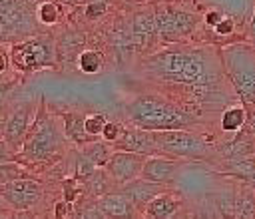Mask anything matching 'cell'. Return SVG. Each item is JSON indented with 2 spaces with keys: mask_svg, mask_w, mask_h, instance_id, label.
<instances>
[{
  "mask_svg": "<svg viewBox=\"0 0 255 219\" xmlns=\"http://www.w3.org/2000/svg\"><path fill=\"white\" fill-rule=\"evenodd\" d=\"M76 64L84 74H98L104 70V54L98 50H82Z\"/></svg>",
  "mask_w": 255,
  "mask_h": 219,
  "instance_id": "obj_22",
  "label": "cell"
},
{
  "mask_svg": "<svg viewBox=\"0 0 255 219\" xmlns=\"http://www.w3.org/2000/svg\"><path fill=\"white\" fill-rule=\"evenodd\" d=\"M28 125H30V108L22 106V108L14 110L4 127V141L10 147L24 145L26 135H28Z\"/></svg>",
  "mask_w": 255,
  "mask_h": 219,
  "instance_id": "obj_13",
  "label": "cell"
},
{
  "mask_svg": "<svg viewBox=\"0 0 255 219\" xmlns=\"http://www.w3.org/2000/svg\"><path fill=\"white\" fill-rule=\"evenodd\" d=\"M4 161H12V149L6 141H0V163Z\"/></svg>",
  "mask_w": 255,
  "mask_h": 219,
  "instance_id": "obj_36",
  "label": "cell"
},
{
  "mask_svg": "<svg viewBox=\"0 0 255 219\" xmlns=\"http://www.w3.org/2000/svg\"><path fill=\"white\" fill-rule=\"evenodd\" d=\"M58 60L56 48L46 38H30L26 42H20L10 52V62L16 70L28 74L52 68Z\"/></svg>",
  "mask_w": 255,
  "mask_h": 219,
  "instance_id": "obj_6",
  "label": "cell"
},
{
  "mask_svg": "<svg viewBox=\"0 0 255 219\" xmlns=\"http://www.w3.org/2000/svg\"><path fill=\"white\" fill-rule=\"evenodd\" d=\"M161 183H153V181H147V179H133V181H129V183H126L124 187H122V191L131 199V203L139 209V211H143L145 209V205L153 199V197H157L159 193H161Z\"/></svg>",
  "mask_w": 255,
  "mask_h": 219,
  "instance_id": "obj_15",
  "label": "cell"
},
{
  "mask_svg": "<svg viewBox=\"0 0 255 219\" xmlns=\"http://www.w3.org/2000/svg\"><path fill=\"white\" fill-rule=\"evenodd\" d=\"M106 8H108V4L104 2V0H94V2H90L88 6H86V16L90 18V20H96V18H100V16H104L106 14Z\"/></svg>",
  "mask_w": 255,
  "mask_h": 219,
  "instance_id": "obj_35",
  "label": "cell"
},
{
  "mask_svg": "<svg viewBox=\"0 0 255 219\" xmlns=\"http://www.w3.org/2000/svg\"><path fill=\"white\" fill-rule=\"evenodd\" d=\"M219 211L215 207V201H203L195 207L191 219H219Z\"/></svg>",
  "mask_w": 255,
  "mask_h": 219,
  "instance_id": "obj_29",
  "label": "cell"
},
{
  "mask_svg": "<svg viewBox=\"0 0 255 219\" xmlns=\"http://www.w3.org/2000/svg\"><path fill=\"white\" fill-rule=\"evenodd\" d=\"M227 171L233 175V177H239V179H245V181H251L255 183V159L251 157H233L227 161Z\"/></svg>",
  "mask_w": 255,
  "mask_h": 219,
  "instance_id": "obj_20",
  "label": "cell"
},
{
  "mask_svg": "<svg viewBox=\"0 0 255 219\" xmlns=\"http://www.w3.org/2000/svg\"><path fill=\"white\" fill-rule=\"evenodd\" d=\"M213 201H215V207L221 219H235V201H237L235 189H221Z\"/></svg>",
  "mask_w": 255,
  "mask_h": 219,
  "instance_id": "obj_24",
  "label": "cell"
},
{
  "mask_svg": "<svg viewBox=\"0 0 255 219\" xmlns=\"http://www.w3.org/2000/svg\"><path fill=\"white\" fill-rule=\"evenodd\" d=\"M253 185H255V183H253Z\"/></svg>",
  "mask_w": 255,
  "mask_h": 219,
  "instance_id": "obj_43",
  "label": "cell"
},
{
  "mask_svg": "<svg viewBox=\"0 0 255 219\" xmlns=\"http://www.w3.org/2000/svg\"><path fill=\"white\" fill-rule=\"evenodd\" d=\"M6 68H8V54L0 50V72H6Z\"/></svg>",
  "mask_w": 255,
  "mask_h": 219,
  "instance_id": "obj_37",
  "label": "cell"
},
{
  "mask_svg": "<svg viewBox=\"0 0 255 219\" xmlns=\"http://www.w3.org/2000/svg\"><path fill=\"white\" fill-rule=\"evenodd\" d=\"M235 24H237V20L233 18V16H225L215 28H213V32L217 34V36H231L233 34V30H235Z\"/></svg>",
  "mask_w": 255,
  "mask_h": 219,
  "instance_id": "obj_33",
  "label": "cell"
},
{
  "mask_svg": "<svg viewBox=\"0 0 255 219\" xmlns=\"http://www.w3.org/2000/svg\"><path fill=\"white\" fill-rule=\"evenodd\" d=\"M0 195L6 203H10L16 211H26L34 207L42 197V183L36 179H16L6 185H0Z\"/></svg>",
  "mask_w": 255,
  "mask_h": 219,
  "instance_id": "obj_8",
  "label": "cell"
},
{
  "mask_svg": "<svg viewBox=\"0 0 255 219\" xmlns=\"http://www.w3.org/2000/svg\"><path fill=\"white\" fill-rule=\"evenodd\" d=\"M126 115L133 125L147 131L183 129L193 123V117L175 104L147 94L133 98L126 108Z\"/></svg>",
  "mask_w": 255,
  "mask_h": 219,
  "instance_id": "obj_2",
  "label": "cell"
},
{
  "mask_svg": "<svg viewBox=\"0 0 255 219\" xmlns=\"http://www.w3.org/2000/svg\"><path fill=\"white\" fill-rule=\"evenodd\" d=\"M235 219H255V185L237 191Z\"/></svg>",
  "mask_w": 255,
  "mask_h": 219,
  "instance_id": "obj_19",
  "label": "cell"
},
{
  "mask_svg": "<svg viewBox=\"0 0 255 219\" xmlns=\"http://www.w3.org/2000/svg\"><path fill=\"white\" fill-rule=\"evenodd\" d=\"M227 16V12L223 10V8H219V6H213V8H209L207 12H205V16H203V22L209 26V28H215L223 18Z\"/></svg>",
  "mask_w": 255,
  "mask_h": 219,
  "instance_id": "obj_32",
  "label": "cell"
},
{
  "mask_svg": "<svg viewBox=\"0 0 255 219\" xmlns=\"http://www.w3.org/2000/svg\"><path fill=\"white\" fill-rule=\"evenodd\" d=\"M54 219H78V213L68 199H60L54 203Z\"/></svg>",
  "mask_w": 255,
  "mask_h": 219,
  "instance_id": "obj_30",
  "label": "cell"
},
{
  "mask_svg": "<svg viewBox=\"0 0 255 219\" xmlns=\"http://www.w3.org/2000/svg\"><path fill=\"white\" fill-rule=\"evenodd\" d=\"M0 219H6V217H2V215H0Z\"/></svg>",
  "mask_w": 255,
  "mask_h": 219,
  "instance_id": "obj_41",
  "label": "cell"
},
{
  "mask_svg": "<svg viewBox=\"0 0 255 219\" xmlns=\"http://www.w3.org/2000/svg\"><path fill=\"white\" fill-rule=\"evenodd\" d=\"M245 108L235 104V106H229L223 113H221V129L223 131H237L243 127L245 123Z\"/></svg>",
  "mask_w": 255,
  "mask_h": 219,
  "instance_id": "obj_23",
  "label": "cell"
},
{
  "mask_svg": "<svg viewBox=\"0 0 255 219\" xmlns=\"http://www.w3.org/2000/svg\"><path fill=\"white\" fill-rule=\"evenodd\" d=\"M36 18L42 24H46V26L56 24L60 20V8H58V4L56 2H50V0L48 2H40L38 8H36Z\"/></svg>",
  "mask_w": 255,
  "mask_h": 219,
  "instance_id": "obj_26",
  "label": "cell"
},
{
  "mask_svg": "<svg viewBox=\"0 0 255 219\" xmlns=\"http://www.w3.org/2000/svg\"><path fill=\"white\" fill-rule=\"evenodd\" d=\"M179 205H181V201L177 197H173L171 193H159L145 205L143 219H169L177 213Z\"/></svg>",
  "mask_w": 255,
  "mask_h": 219,
  "instance_id": "obj_16",
  "label": "cell"
},
{
  "mask_svg": "<svg viewBox=\"0 0 255 219\" xmlns=\"http://www.w3.org/2000/svg\"><path fill=\"white\" fill-rule=\"evenodd\" d=\"M147 155H141V153H131V151H114L106 169H108V175L120 183L122 187L133 179H137V175H141V169H143V163H145Z\"/></svg>",
  "mask_w": 255,
  "mask_h": 219,
  "instance_id": "obj_9",
  "label": "cell"
},
{
  "mask_svg": "<svg viewBox=\"0 0 255 219\" xmlns=\"http://www.w3.org/2000/svg\"><path fill=\"white\" fill-rule=\"evenodd\" d=\"M82 153L96 165V167H106L108 165V161H110V157H112V151H110V147H108V141L104 143V141H90L88 145H84L82 147Z\"/></svg>",
  "mask_w": 255,
  "mask_h": 219,
  "instance_id": "obj_21",
  "label": "cell"
},
{
  "mask_svg": "<svg viewBox=\"0 0 255 219\" xmlns=\"http://www.w3.org/2000/svg\"><path fill=\"white\" fill-rule=\"evenodd\" d=\"M60 147H62V135L54 119H50V115L46 113H40L32 125V131H28L26 135V141L22 145V157L34 163L48 161L58 153Z\"/></svg>",
  "mask_w": 255,
  "mask_h": 219,
  "instance_id": "obj_4",
  "label": "cell"
},
{
  "mask_svg": "<svg viewBox=\"0 0 255 219\" xmlns=\"http://www.w3.org/2000/svg\"><path fill=\"white\" fill-rule=\"evenodd\" d=\"M10 38V30L0 22V42H4V40H8Z\"/></svg>",
  "mask_w": 255,
  "mask_h": 219,
  "instance_id": "obj_38",
  "label": "cell"
},
{
  "mask_svg": "<svg viewBox=\"0 0 255 219\" xmlns=\"http://www.w3.org/2000/svg\"><path fill=\"white\" fill-rule=\"evenodd\" d=\"M169 219H173V217H169Z\"/></svg>",
  "mask_w": 255,
  "mask_h": 219,
  "instance_id": "obj_42",
  "label": "cell"
},
{
  "mask_svg": "<svg viewBox=\"0 0 255 219\" xmlns=\"http://www.w3.org/2000/svg\"><path fill=\"white\" fill-rule=\"evenodd\" d=\"M181 167V161H175V159H165V157H159V155H149L143 163V169H141V175L143 179L147 181H153V183H169L177 177V171Z\"/></svg>",
  "mask_w": 255,
  "mask_h": 219,
  "instance_id": "obj_12",
  "label": "cell"
},
{
  "mask_svg": "<svg viewBox=\"0 0 255 219\" xmlns=\"http://www.w3.org/2000/svg\"><path fill=\"white\" fill-rule=\"evenodd\" d=\"M221 60L237 94L245 102L255 104V50L245 44H233L223 48Z\"/></svg>",
  "mask_w": 255,
  "mask_h": 219,
  "instance_id": "obj_3",
  "label": "cell"
},
{
  "mask_svg": "<svg viewBox=\"0 0 255 219\" xmlns=\"http://www.w3.org/2000/svg\"><path fill=\"white\" fill-rule=\"evenodd\" d=\"M159 38L157 24H155V14H137L131 20V40L135 50H145L151 46V42Z\"/></svg>",
  "mask_w": 255,
  "mask_h": 219,
  "instance_id": "obj_14",
  "label": "cell"
},
{
  "mask_svg": "<svg viewBox=\"0 0 255 219\" xmlns=\"http://www.w3.org/2000/svg\"><path fill=\"white\" fill-rule=\"evenodd\" d=\"M26 175V171L14 163V161H4L0 163V185H6L10 181H16V179H22Z\"/></svg>",
  "mask_w": 255,
  "mask_h": 219,
  "instance_id": "obj_27",
  "label": "cell"
},
{
  "mask_svg": "<svg viewBox=\"0 0 255 219\" xmlns=\"http://www.w3.org/2000/svg\"><path fill=\"white\" fill-rule=\"evenodd\" d=\"M64 199H68V201H74L78 195H80V191H82V181L78 179V177H66L64 179Z\"/></svg>",
  "mask_w": 255,
  "mask_h": 219,
  "instance_id": "obj_31",
  "label": "cell"
},
{
  "mask_svg": "<svg viewBox=\"0 0 255 219\" xmlns=\"http://www.w3.org/2000/svg\"><path fill=\"white\" fill-rule=\"evenodd\" d=\"M10 88H12V84H4V86H0V98H4V96L10 92Z\"/></svg>",
  "mask_w": 255,
  "mask_h": 219,
  "instance_id": "obj_40",
  "label": "cell"
},
{
  "mask_svg": "<svg viewBox=\"0 0 255 219\" xmlns=\"http://www.w3.org/2000/svg\"><path fill=\"white\" fill-rule=\"evenodd\" d=\"M106 123H108V119H106L104 113H90V115H86V119H84V127H86V131H88L90 135H94V137L102 135Z\"/></svg>",
  "mask_w": 255,
  "mask_h": 219,
  "instance_id": "obj_28",
  "label": "cell"
},
{
  "mask_svg": "<svg viewBox=\"0 0 255 219\" xmlns=\"http://www.w3.org/2000/svg\"><path fill=\"white\" fill-rule=\"evenodd\" d=\"M155 24L161 42H177L193 32L195 16L173 6H161L155 10Z\"/></svg>",
  "mask_w": 255,
  "mask_h": 219,
  "instance_id": "obj_7",
  "label": "cell"
},
{
  "mask_svg": "<svg viewBox=\"0 0 255 219\" xmlns=\"http://www.w3.org/2000/svg\"><path fill=\"white\" fill-rule=\"evenodd\" d=\"M82 46H84V34L76 32V30H68L60 36V40L56 44V54H58L60 60L62 58H72L74 54L80 56Z\"/></svg>",
  "mask_w": 255,
  "mask_h": 219,
  "instance_id": "obj_18",
  "label": "cell"
},
{
  "mask_svg": "<svg viewBox=\"0 0 255 219\" xmlns=\"http://www.w3.org/2000/svg\"><path fill=\"white\" fill-rule=\"evenodd\" d=\"M84 119H86V115H82L78 111H68L64 115V131H66V135L70 139H74L76 143H80V145L94 141V135H90L86 131V127H84Z\"/></svg>",
  "mask_w": 255,
  "mask_h": 219,
  "instance_id": "obj_17",
  "label": "cell"
},
{
  "mask_svg": "<svg viewBox=\"0 0 255 219\" xmlns=\"http://www.w3.org/2000/svg\"><path fill=\"white\" fill-rule=\"evenodd\" d=\"M120 151H131V153H141V155H153L157 153V145L153 139V131L147 129H124L122 135L112 143Z\"/></svg>",
  "mask_w": 255,
  "mask_h": 219,
  "instance_id": "obj_10",
  "label": "cell"
},
{
  "mask_svg": "<svg viewBox=\"0 0 255 219\" xmlns=\"http://www.w3.org/2000/svg\"><path fill=\"white\" fill-rule=\"evenodd\" d=\"M251 2H255V0H215V6L223 8L229 16H233L237 22H241L249 12Z\"/></svg>",
  "mask_w": 255,
  "mask_h": 219,
  "instance_id": "obj_25",
  "label": "cell"
},
{
  "mask_svg": "<svg viewBox=\"0 0 255 219\" xmlns=\"http://www.w3.org/2000/svg\"><path fill=\"white\" fill-rule=\"evenodd\" d=\"M96 205L108 219H137L139 217V209L131 203V199L124 191L106 193L98 197Z\"/></svg>",
  "mask_w": 255,
  "mask_h": 219,
  "instance_id": "obj_11",
  "label": "cell"
},
{
  "mask_svg": "<svg viewBox=\"0 0 255 219\" xmlns=\"http://www.w3.org/2000/svg\"><path fill=\"white\" fill-rule=\"evenodd\" d=\"M153 139L157 151L173 157H189V159H203L209 155V141L187 129H165L153 131Z\"/></svg>",
  "mask_w": 255,
  "mask_h": 219,
  "instance_id": "obj_5",
  "label": "cell"
},
{
  "mask_svg": "<svg viewBox=\"0 0 255 219\" xmlns=\"http://www.w3.org/2000/svg\"><path fill=\"white\" fill-rule=\"evenodd\" d=\"M122 131H124V127H122L120 123L108 121V123H106V127H104V131H102V139H104V141H108V143H114V141L122 135Z\"/></svg>",
  "mask_w": 255,
  "mask_h": 219,
  "instance_id": "obj_34",
  "label": "cell"
},
{
  "mask_svg": "<svg viewBox=\"0 0 255 219\" xmlns=\"http://www.w3.org/2000/svg\"><path fill=\"white\" fill-rule=\"evenodd\" d=\"M249 32H251V38L255 40V2H253V12H251V26H249Z\"/></svg>",
  "mask_w": 255,
  "mask_h": 219,
  "instance_id": "obj_39",
  "label": "cell"
},
{
  "mask_svg": "<svg viewBox=\"0 0 255 219\" xmlns=\"http://www.w3.org/2000/svg\"><path fill=\"white\" fill-rule=\"evenodd\" d=\"M145 72L155 80L181 84L189 90L215 88L225 72L223 60L211 50L173 46L151 54L145 62Z\"/></svg>",
  "mask_w": 255,
  "mask_h": 219,
  "instance_id": "obj_1",
  "label": "cell"
}]
</instances>
